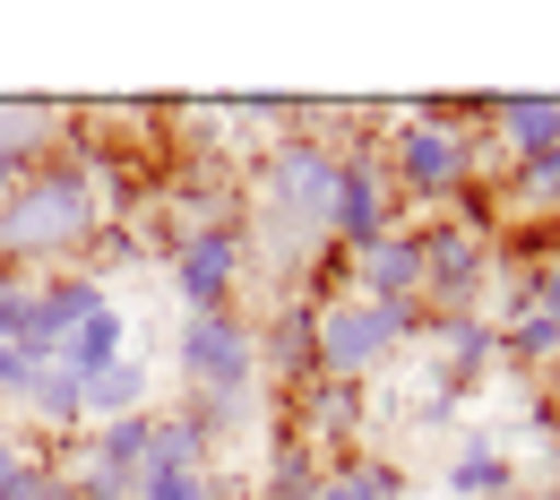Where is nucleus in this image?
Wrapping results in <instances>:
<instances>
[{
    "instance_id": "4",
    "label": "nucleus",
    "mask_w": 560,
    "mask_h": 500,
    "mask_svg": "<svg viewBox=\"0 0 560 500\" xmlns=\"http://www.w3.org/2000/svg\"><path fill=\"white\" fill-rule=\"evenodd\" d=\"M182 380H190V397H233V388H250L259 380V337L233 319V311H199V319H182Z\"/></svg>"
},
{
    "instance_id": "29",
    "label": "nucleus",
    "mask_w": 560,
    "mask_h": 500,
    "mask_svg": "<svg viewBox=\"0 0 560 500\" xmlns=\"http://www.w3.org/2000/svg\"><path fill=\"white\" fill-rule=\"evenodd\" d=\"M26 457H35V449H18V440H9V431H0V484H9V475H18V466H26Z\"/></svg>"
},
{
    "instance_id": "20",
    "label": "nucleus",
    "mask_w": 560,
    "mask_h": 500,
    "mask_svg": "<svg viewBox=\"0 0 560 500\" xmlns=\"http://www.w3.org/2000/svg\"><path fill=\"white\" fill-rule=\"evenodd\" d=\"M328 466H319V449L302 440V431H277V449H268V500H311Z\"/></svg>"
},
{
    "instance_id": "21",
    "label": "nucleus",
    "mask_w": 560,
    "mask_h": 500,
    "mask_svg": "<svg viewBox=\"0 0 560 500\" xmlns=\"http://www.w3.org/2000/svg\"><path fill=\"white\" fill-rule=\"evenodd\" d=\"M0 346H18L26 362H52L44 319H35V286H26V277H0Z\"/></svg>"
},
{
    "instance_id": "22",
    "label": "nucleus",
    "mask_w": 560,
    "mask_h": 500,
    "mask_svg": "<svg viewBox=\"0 0 560 500\" xmlns=\"http://www.w3.org/2000/svg\"><path fill=\"white\" fill-rule=\"evenodd\" d=\"M397 466H380V457H353V466H328L319 484H311V500H397Z\"/></svg>"
},
{
    "instance_id": "17",
    "label": "nucleus",
    "mask_w": 560,
    "mask_h": 500,
    "mask_svg": "<svg viewBox=\"0 0 560 500\" xmlns=\"http://www.w3.org/2000/svg\"><path fill=\"white\" fill-rule=\"evenodd\" d=\"M121 415H147V362L139 354L86 371V423H121Z\"/></svg>"
},
{
    "instance_id": "15",
    "label": "nucleus",
    "mask_w": 560,
    "mask_h": 500,
    "mask_svg": "<svg viewBox=\"0 0 560 500\" xmlns=\"http://www.w3.org/2000/svg\"><path fill=\"white\" fill-rule=\"evenodd\" d=\"M121 354H130V319H121V302H104L95 319H78L70 337H61L52 362H70L78 380H86V371H104V362H121Z\"/></svg>"
},
{
    "instance_id": "27",
    "label": "nucleus",
    "mask_w": 560,
    "mask_h": 500,
    "mask_svg": "<svg viewBox=\"0 0 560 500\" xmlns=\"http://www.w3.org/2000/svg\"><path fill=\"white\" fill-rule=\"evenodd\" d=\"M139 500H215V475H147Z\"/></svg>"
},
{
    "instance_id": "9",
    "label": "nucleus",
    "mask_w": 560,
    "mask_h": 500,
    "mask_svg": "<svg viewBox=\"0 0 560 500\" xmlns=\"http://www.w3.org/2000/svg\"><path fill=\"white\" fill-rule=\"evenodd\" d=\"M353 277H362V302H422V233H380L371 251H353Z\"/></svg>"
},
{
    "instance_id": "2",
    "label": "nucleus",
    "mask_w": 560,
    "mask_h": 500,
    "mask_svg": "<svg viewBox=\"0 0 560 500\" xmlns=\"http://www.w3.org/2000/svg\"><path fill=\"white\" fill-rule=\"evenodd\" d=\"M406 337H422V302H319V380H362L397 354Z\"/></svg>"
},
{
    "instance_id": "3",
    "label": "nucleus",
    "mask_w": 560,
    "mask_h": 500,
    "mask_svg": "<svg viewBox=\"0 0 560 500\" xmlns=\"http://www.w3.org/2000/svg\"><path fill=\"white\" fill-rule=\"evenodd\" d=\"M328 199H337V155L319 139H284L259 173V208L268 224H302V233H328Z\"/></svg>"
},
{
    "instance_id": "31",
    "label": "nucleus",
    "mask_w": 560,
    "mask_h": 500,
    "mask_svg": "<svg viewBox=\"0 0 560 500\" xmlns=\"http://www.w3.org/2000/svg\"><path fill=\"white\" fill-rule=\"evenodd\" d=\"M517 500H560V475H552V484H535V492H517Z\"/></svg>"
},
{
    "instance_id": "28",
    "label": "nucleus",
    "mask_w": 560,
    "mask_h": 500,
    "mask_svg": "<svg viewBox=\"0 0 560 500\" xmlns=\"http://www.w3.org/2000/svg\"><path fill=\"white\" fill-rule=\"evenodd\" d=\"M526 302H535V311H544V319L560 328V251L544 259V268H535V277H526Z\"/></svg>"
},
{
    "instance_id": "8",
    "label": "nucleus",
    "mask_w": 560,
    "mask_h": 500,
    "mask_svg": "<svg viewBox=\"0 0 560 500\" xmlns=\"http://www.w3.org/2000/svg\"><path fill=\"white\" fill-rule=\"evenodd\" d=\"M483 286H491L483 233H466V224H431V233H422V302H431V311H475Z\"/></svg>"
},
{
    "instance_id": "16",
    "label": "nucleus",
    "mask_w": 560,
    "mask_h": 500,
    "mask_svg": "<svg viewBox=\"0 0 560 500\" xmlns=\"http://www.w3.org/2000/svg\"><path fill=\"white\" fill-rule=\"evenodd\" d=\"M362 423V388L353 380H302V440L319 449V440H346V431Z\"/></svg>"
},
{
    "instance_id": "6",
    "label": "nucleus",
    "mask_w": 560,
    "mask_h": 500,
    "mask_svg": "<svg viewBox=\"0 0 560 500\" xmlns=\"http://www.w3.org/2000/svg\"><path fill=\"white\" fill-rule=\"evenodd\" d=\"M397 224V182L380 155H337V199H328V242L337 251H371L380 233Z\"/></svg>"
},
{
    "instance_id": "1",
    "label": "nucleus",
    "mask_w": 560,
    "mask_h": 500,
    "mask_svg": "<svg viewBox=\"0 0 560 500\" xmlns=\"http://www.w3.org/2000/svg\"><path fill=\"white\" fill-rule=\"evenodd\" d=\"M95 173L86 164H35L9 199H0V251L9 259H52V251H78L95 233Z\"/></svg>"
},
{
    "instance_id": "25",
    "label": "nucleus",
    "mask_w": 560,
    "mask_h": 500,
    "mask_svg": "<svg viewBox=\"0 0 560 500\" xmlns=\"http://www.w3.org/2000/svg\"><path fill=\"white\" fill-rule=\"evenodd\" d=\"M0 500H70V475H61V466H44V457H26V466L0 484Z\"/></svg>"
},
{
    "instance_id": "10",
    "label": "nucleus",
    "mask_w": 560,
    "mask_h": 500,
    "mask_svg": "<svg viewBox=\"0 0 560 500\" xmlns=\"http://www.w3.org/2000/svg\"><path fill=\"white\" fill-rule=\"evenodd\" d=\"M431 337H440V380L448 388H475L491 362H500V328H491L483 311H440Z\"/></svg>"
},
{
    "instance_id": "14",
    "label": "nucleus",
    "mask_w": 560,
    "mask_h": 500,
    "mask_svg": "<svg viewBox=\"0 0 560 500\" xmlns=\"http://www.w3.org/2000/svg\"><path fill=\"white\" fill-rule=\"evenodd\" d=\"M113 293H104V277H52V286H35V319H44V346L61 354V337H70L78 319H95Z\"/></svg>"
},
{
    "instance_id": "23",
    "label": "nucleus",
    "mask_w": 560,
    "mask_h": 500,
    "mask_svg": "<svg viewBox=\"0 0 560 500\" xmlns=\"http://www.w3.org/2000/svg\"><path fill=\"white\" fill-rule=\"evenodd\" d=\"M500 354L526 362V371H535V362H560V328L544 319V311H535V302H517V319L500 328Z\"/></svg>"
},
{
    "instance_id": "26",
    "label": "nucleus",
    "mask_w": 560,
    "mask_h": 500,
    "mask_svg": "<svg viewBox=\"0 0 560 500\" xmlns=\"http://www.w3.org/2000/svg\"><path fill=\"white\" fill-rule=\"evenodd\" d=\"M190 423H199V431H242V423H250V388H233V397H199Z\"/></svg>"
},
{
    "instance_id": "24",
    "label": "nucleus",
    "mask_w": 560,
    "mask_h": 500,
    "mask_svg": "<svg viewBox=\"0 0 560 500\" xmlns=\"http://www.w3.org/2000/svg\"><path fill=\"white\" fill-rule=\"evenodd\" d=\"M509 208L560 216V147H552V155H526V164H517V182H509Z\"/></svg>"
},
{
    "instance_id": "13",
    "label": "nucleus",
    "mask_w": 560,
    "mask_h": 500,
    "mask_svg": "<svg viewBox=\"0 0 560 500\" xmlns=\"http://www.w3.org/2000/svg\"><path fill=\"white\" fill-rule=\"evenodd\" d=\"M491 121H500V147H509L517 164H526V155H552L560 147V95H500Z\"/></svg>"
},
{
    "instance_id": "7",
    "label": "nucleus",
    "mask_w": 560,
    "mask_h": 500,
    "mask_svg": "<svg viewBox=\"0 0 560 500\" xmlns=\"http://www.w3.org/2000/svg\"><path fill=\"white\" fill-rule=\"evenodd\" d=\"M242 286V224H190L182 242H173V293H182V311L199 319V311H224Z\"/></svg>"
},
{
    "instance_id": "30",
    "label": "nucleus",
    "mask_w": 560,
    "mask_h": 500,
    "mask_svg": "<svg viewBox=\"0 0 560 500\" xmlns=\"http://www.w3.org/2000/svg\"><path fill=\"white\" fill-rule=\"evenodd\" d=\"M18 380H26V354H18V346H0V388H18Z\"/></svg>"
},
{
    "instance_id": "12",
    "label": "nucleus",
    "mask_w": 560,
    "mask_h": 500,
    "mask_svg": "<svg viewBox=\"0 0 560 500\" xmlns=\"http://www.w3.org/2000/svg\"><path fill=\"white\" fill-rule=\"evenodd\" d=\"M9 397H18L35 423H52V431H61V423H86V380H78L70 362H26V380H18Z\"/></svg>"
},
{
    "instance_id": "11",
    "label": "nucleus",
    "mask_w": 560,
    "mask_h": 500,
    "mask_svg": "<svg viewBox=\"0 0 560 500\" xmlns=\"http://www.w3.org/2000/svg\"><path fill=\"white\" fill-rule=\"evenodd\" d=\"M259 362L277 371V380H319V302H284L277 319H268V337H259Z\"/></svg>"
},
{
    "instance_id": "18",
    "label": "nucleus",
    "mask_w": 560,
    "mask_h": 500,
    "mask_svg": "<svg viewBox=\"0 0 560 500\" xmlns=\"http://www.w3.org/2000/svg\"><path fill=\"white\" fill-rule=\"evenodd\" d=\"M448 492L457 500H517V466H509L491 440H466L457 466H448Z\"/></svg>"
},
{
    "instance_id": "5",
    "label": "nucleus",
    "mask_w": 560,
    "mask_h": 500,
    "mask_svg": "<svg viewBox=\"0 0 560 500\" xmlns=\"http://www.w3.org/2000/svg\"><path fill=\"white\" fill-rule=\"evenodd\" d=\"M466 173H475V147L466 130H397V164H388V182H397V199H422V208H448L457 190H466Z\"/></svg>"
},
{
    "instance_id": "32",
    "label": "nucleus",
    "mask_w": 560,
    "mask_h": 500,
    "mask_svg": "<svg viewBox=\"0 0 560 500\" xmlns=\"http://www.w3.org/2000/svg\"><path fill=\"white\" fill-rule=\"evenodd\" d=\"M70 500H104V492H78V484H70Z\"/></svg>"
},
{
    "instance_id": "19",
    "label": "nucleus",
    "mask_w": 560,
    "mask_h": 500,
    "mask_svg": "<svg viewBox=\"0 0 560 500\" xmlns=\"http://www.w3.org/2000/svg\"><path fill=\"white\" fill-rule=\"evenodd\" d=\"M147 475H208V431L190 415H155V440H147Z\"/></svg>"
}]
</instances>
